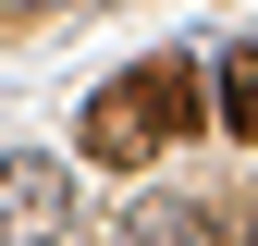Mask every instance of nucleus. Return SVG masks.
Listing matches in <instances>:
<instances>
[{
	"label": "nucleus",
	"mask_w": 258,
	"mask_h": 246,
	"mask_svg": "<svg viewBox=\"0 0 258 246\" xmlns=\"http://www.w3.org/2000/svg\"><path fill=\"white\" fill-rule=\"evenodd\" d=\"M197 61H136V74H111L99 99H86V160H111V172H136L160 160L172 136H197Z\"/></svg>",
	"instance_id": "nucleus-1"
},
{
	"label": "nucleus",
	"mask_w": 258,
	"mask_h": 246,
	"mask_svg": "<svg viewBox=\"0 0 258 246\" xmlns=\"http://www.w3.org/2000/svg\"><path fill=\"white\" fill-rule=\"evenodd\" d=\"M0 209H13V222H61V172L49 160H13L0 172Z\"/></svg>",
	"instance_id": "nucleus-2"
},
{
	"label": "nucleus",
	"mask_w": 258,
	"mask_h": 246,
	"mask_svg": "<svg viewBox=\"0 0 258 246\" xmlns=\"http://www.w3.org/2000/svg\"><path fill=\"white\" fill-rule=\"evenodd\" d=\"M136 246H221V222L184 209V197H160V209H136Z\"/></svg>",
	"instance_id": "nucleus-3"
},
{
	"label": "nucleus",
	"mask_w": 258,
	"mask_h": 246,
	"mask_svg": "<svg viewBox=\"0 0 258 246\" xmlns=\"http://www.w3.org/2000/svg\"><path fill=\"white\" fill-rule=\"evenodd\" d=\"M209 111L234 123V136H258V49H234V61H221V86H209Z\"/></svg>",
	"instance_id": "nucleus-4"
}]
</instances>
